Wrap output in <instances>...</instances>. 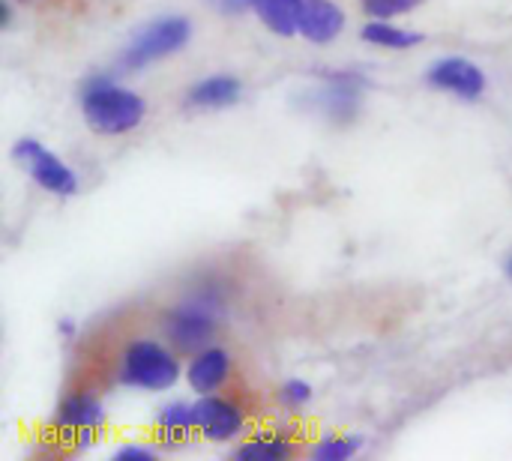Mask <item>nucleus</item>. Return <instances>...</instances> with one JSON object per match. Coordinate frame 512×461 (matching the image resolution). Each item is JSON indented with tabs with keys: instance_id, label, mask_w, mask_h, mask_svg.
I'll use <instances>...</instances> for the list:
<instances>
[{
	"instance_id": "obj_1",
	"label": "nucleus",
	"mask_w": 512,
	"mask_h": 461,
	"mask_svg": "<svg viewBox=\"0 0 512 461\" xmlns=\"http://www.w3.org/2000/svg\"><path fill=\"white\" fill-rule=\"evenodd\" d=\"M81 114L99 135H126L144 123L147 102L141 93L117 84L108 75H96L81 87Z\"/></svg>"
},
{
	"instance_id": "obj_2",
	"label": "nucleus",
	"mask_w": 512,
	"mask_h": 461,
	"mask_svg": "<svg viewBox=\"0 0 512 461\" xmlns=\"http://www.w3.org/2000/svg\"><path fill=\"white\" fill-rule=\"evenodd\" d=\"M180 378V360L156 339H138L126 345L117 369V384L129 390L162 393L174 387Z\"/></svg>"
},
{
	"instance_id": "obj_3",
	"label": "nucleus",
	"mask_w": 512,
	"mask_h": 461,
	"mask_svg": "<svg viewBox=\"0 0 512 461\" xmlns=\"http://www.w3.org/2000/svg\"><path fill=\"white\" fill-rule=\"evenodd\" d=\"M189 39H192V21L189 18H183V15L153 18L132 36V42L120 54V69L123 72L147 69V66L177 54L180 48H186Z\"/></svg>"
},
{
	"instance_id": "obj_4",
	"label": "nucleus",
	"mask_w": 512,
	"mask_h": 461,
	"mask_svg": "<svg viewBox=\"0 0 512 461\" xmlns=\"http://www.w3.org/2000/svg\"><path fill=\"white\" fill-rule=\"evenodd\" d=\"M219 333V309L210 297H192L165 315V336L177 351H201Z\"/></svg>"
},
{
	"instance_id": "obj_5",
	"label": "nucleus",
	"mask_w": 512,
	"mask_h": 461,
	"mask_svg": "<svg viewBox=\"0 0 512 461\" xmlns=\"http://www.w3.org/2000/svg\"><path fill=\"white\" fill-rule=\"evenodd\" d=\"M105 423V408L99 402L96 393L90 390H72L60 399L57 411H54V429L69 438L78 450L90 447L96 432Z\"/></svg>"
},
{
	"instance_id": "obj_6",
	"label": "nucleus",
	"mask_w": 512,
	"mask_h": 461,
	"mask_svg": "<svg viewBox=\"0 0 512 461\" xmlns=\"http://www.w3.org/2000/svg\"><path fill=\"white\" fill-rule=\"evenodd\" d=\"M15 156L24 162L27 174L33 177V183L51 195H60V198H69L78 192V177L75 171L57 156L51 153L45 144H39L36 138H21L15 144Z\"/></svg>"
},
{
	"instance_id": "obj_7",
	"label": "nucleus",
	"mask_w": 512,
	"mask_h": 461,
	"mask_svg": "<svg viewBox=\"0 0 512 461\" xmlns=\"http://www.w3.org/2000/svg\"><path fill=\"white\" fill-rule=\"evenodd\" d=\"M192 408H195V429H198V435L204 441L228 444V441H237L243 435V429H246V411H243V405H237L228 396L207 393Z\"/></svg>"
},
{
	"instance_id": "obj_8",
	"label": "nucleus",
	"mask_w": 512,
	"mask_h": 461,
	"mask_svg": "<svg viewBox=\"0 0 512 461\" xmlns=\"http://www.w3.org/2000/svg\"><path fill=\"white\" fill-rule=\"evenodd\" d=\"M363 87L366 81L354 72H330L321 84V90L312 96L315 108L339 126H348L357 120L360 105H363Z\"/></svg>"
},
{
	"instance_id": "obj_9",
	"label": "nucleus",
	"mask_w": 512,
	"mask_h": 461,
	"mask_svg": "<svg viewBox=\"0 0 512 461\" xmlns=\"http://www.w3.org/2000/svg\"><path fill=\"white\" fill-rule=\"evenodd\" d=\"M426 81L441 90V93H450L456 99H465V102H477L483 93H486V72L465 60V57H444L438 63L429 66L426 72Z\"/></svg>"
},
{
	"instance_id": "obj_10",
	"label": "nucleus",
	"mask_w": 512,
	"mask_h": 461,
	"mask_svg": "<svg viewBox=\"0 0 512 461\" xmlns=\"http://www.w3.org/2000/svg\"><path fill=\"white\" fill-rule=\"evenodd\" d=\"M231 372H234L231 354L219 345H207V348L192 354V363L186 366V384L198 396L219 393L231 381Z\"/></svg>"
},
{
	"instance_id": "obj_11",
	"label": "nucleus",
	"mask_w": 512,
	"mask_h": 461,
	"mask_svg": "<svg viewBox=\"0 0 512 461\" xmlns=\"http://www.w3.org/2000/svg\"><path fill=\"white\" fill-rule=\"evenodd\" d=\"M345 9L333 0H303V15H300V36L327 45L345 30Z\"/></svg>"
},
{
	"instance_id": "obj_12",
	"label": "nucleus",
	"mask_w": 512,
	"mask_h": 461,
	"mask_svg": "<svg viewBox=\"0 0 512 461\" xmlns=\"http://www.w3.org/2000/svg\"><path fill=\"white\" fill-rule=\"evenodd\" d=\"M240 93H243L240 78H234L228 72H219V75H207L198 84H192L186 90V105L198 108V111H222V108L237 105Z\"/></svg>"
},
{
	"instance_id": "obj_13",
	"label": "nucleus",
	"mask_w": 512,
	"mask_h": 461,
	"mask_svg": "<svg viewBox=\"0 0 512 461\" xmlns=\"http://www.w3.org/2000/svg\"><path fill=\"white\" fill-rule=\"evenodd\" d=\"M252 12L276 36H297L300 33L303 0H252Z\"/></svg>"
},
{
	"instance_id": "obj_14",
	"label": "nucleus",
	"mask_w": 512,
	"mask_h": 461,
	"mask_svg": "<svg viewBox=\"0 0 512 461\" xmlns=\"http://www.w3.org/2000/svg\"><path fill=\"white\" fill-rule=\"evenodd\" d=\"M192 432H198V429H195V408H192V405H186V402H171V405H165V408L159 411V417H156V435H159V441H162L168 450L186 444V441L192 438Z\"/></svg>"
},
{
	"instance_id": "obj_15",
	"label": "nucleus",
	"mask_w": 512,
	"mask_h": 461,
	"mask_svg": "<svg viewBox=\"0 0 512 461\" xmlns=\"http://www.w3.org/2000/svg\"><path fill=\"white\" fill-rule=\"evenodd\" d=\"M360 36H363V42H369L375 48H387V51H405V48H417L423 42V36L417 30L399 27V24L384 21V18H372Z\"/></svg>"
},
{
	"instance_id": "obj_16",
	"label": "nucleus",
	"mask_w": 512,
	"mask_h": 461,
	"mask_svg": "<svg viewBox=\"0 0 512 461\" xmlns=\"http://www.w3.org/2000/svg\"><path fill=\"white\" fill-rule=\"evenodd\" d=\"M294 444L282 435H261V438H252L246 444H240L234 450V459L240 461H282L294 456Z\"/></svg>"
},
{
	"instance_id": "obj_17",
	"label": "nucleus",
	"mask_w": 512,
	"mask_h": 461,
	"mask_svg": "<svg viewBox=\"0 0 512 461\" xmlns=\"http://www.w3.org/2000/svg\"><path fill=\"white\" fill-rule=\"evenodd\" d=\"M360 453V438H348V435H327L321 444H315L312 459L318 461H348Z\"/></svg>"
},
{
	"instance_id": "obj_18",
	"label": "nucleus",
	"mask_w": 512,
	"mask_h": 461,
	"mask_svg": "<svg viewBox=\"0 0 512 461\" xmlns=\"http://www.w3.org/2000/svg\"><path fill=\"white\" fill-rule=\"evenodd\" d=\"M363 3V12L369 15V18H384V21H393V18H399V15H408V12H414L420 3H426V0H360Z\"/></svg>"
},
{
	"instance_id": "obj_19",
	"label": "nucleus",
	"mask_w": 512,
	"mask_h": 461,
	"mask_svg": "<svg viewBox=\"0 0 512 461\" xmlns=\"http://www.w3.org/2000/svg\"><path fill=\"white\" fill-rule=\"evenodd\" d=\"M312 402V387L300 378H288L282 387H279V405L288 408V411H303L306 405Z\"/></svg>"
},
{
	"instance_id": "obj_20",
	"label": "nucleus",
	"mask_w": 512,
	"mask_h": 461,
	"mask_svg": "<svg viewBox=\"0 0 512 461\" xmlns=\"http://www.w3.org/2000/svg\"><path fill=\"white\" fill-rule=\"evenodd\" d=\"M156 450L153 447H144V444H126L114 453L117 461H156Z\"/></svg>"
},
{
	"instance_id": "obj_21",
	"label": "nucleus",
	"mask_w": 512,
	"mask_h": 461,
	"mask_svg": "<svg viewBox=\"0 0 512 461\" xmlns=\"http://www.w3.org/2000/svg\"><path fill=\"white\" fill-rule=\"evenodd\" d=\"M210 6L222 15H240V12L252 9V0H210Z\"/></svg>"
},
{
	"instance_id": "obj_22",
	"label": "nucleus",
	"mask_w": 512,
	"mask_h": 461,
	"mask_svg": "<svg viewBox=\"0 0 512 461\" xmlns=\"http://www.w3.org/2000/svg\"><path fill=\"white\" fill-rule=\"evenodd\" d=\"M0 9H3V27H9V21H12V9H9V3L3 0V3H0Z\"/></svg>"
},
{
	"instance_id": "obj_23",
	"label": "nucleus",
	"mask_w": 512,
	"mask_h": 461,
	"mask_svg": "<svg viewBox=\"0 0 512 461\" xmlns=\"http://www.w3.org/2000/svg\"><path fill=\"white\" fill-rule=\"evenodd\" d=\"M60 333L63 336H75V324L72 321H60Z\"/></svg>"
},
{
	"instance_id": "obj_24",
	"label": "nucleus",
	"mask_w": 512,
	"mask_h": 461,
	"mask_svg": "<svg viewBox=\"0 0 512 461\" xmlns=\"http://www.w3.org/2000/svg\"><path fill=\"white\" fill-rule=\"evenodd\" d=\"M507 276H510V279H512V258H510V261H507Z\"/></svg>"
}]
</instances>
